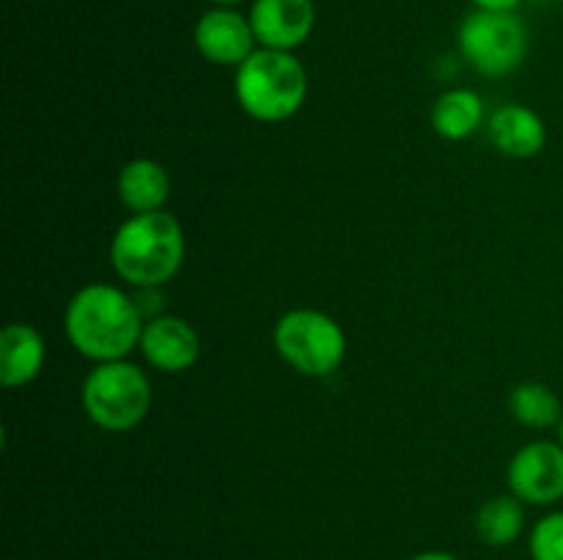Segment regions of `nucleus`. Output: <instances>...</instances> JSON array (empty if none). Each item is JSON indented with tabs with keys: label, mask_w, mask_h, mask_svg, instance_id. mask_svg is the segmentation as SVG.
I'll use <instances>...</instances> for the list:
<instances>
[{
	"label": "nucleus",
	"mask_w": 563,
	"mask_h": 560,
	"mask_svg": "<svg viewBox=\"0 0 563 560\" xmlns=\"http://www.w3.org/2000/svg\"><path fill=\"white\" fill-rule=\"evenodd\" d=\"M146 362L163 373H185L201 357L198 329L181 316H152L143 324L141 346Z\"/></svg>",
	"instance_id": "obj_10"
},
{
	"label": "nucleus",
	"mask_w": 563,
	"mask_h": 560,
	"mask_svg": "<svg viewBox=\"0 0 563 560\" xmlns=\"http://www.w3.org/2000/svg\"><path fill=\"white\" fill-rule=\"evenodd\" d=\"M484 124V99L473 88H449L432 104V130L443 141H467Z\"/></svg>",
	"instance_id": "obj_14"
},
{
	"label": "nucleus",
	"mask_w": 563,
	"mask_h": 560,
	"mask_svg": "<svg viewBox=\"0 0 563 560\" xmlns=\"http://www.w3.org/2000/svg\"><path fill=\"white\" fill-rule=\"evenodd\" d=\"M119 198L132 214L159 212L170 198V176L157 159L137 157L130 159L119 170Z\"/></svg>",
	"instance_id": "obj_13"
},
{
	"label": "nucleus",
	"mask_w": 563,
	"mask_h": 560,
	"mask_svg": "<svg viewBox=\"0 0 563 560\" xmlns=\"http://www.w3.org/2000/svg\"><path fill=\"white\" fill-rule=\"evenodd\" d=\"M482 11H517L522 0H471Z\"/></svg>",
	"instance_id": "obj_18"
},
{
	"label": "nucleus",
	"mask_w": 563,
	"mask_h": 560,
	"mask_svg": "<svg viewBox=\"0 0 563 560\" xmlns=\"http://www.w3.org/2000/svg\"><path fill=\"white\" fill-rule=\"evenodd\" d=\"M44 360H47V344L33 324H5L0 333V382L3 388L31 384L42 373Z\"/></svg>",
	"instance_id": "obj_12"
},
{
	"label": "nucleus",
	"mask_w": 563,
	"mask_h": 560,
	"mask_svg": "<svg viewBox=\"0 0 563 560\" xmlns=\"http://www.w3.org/2000/svg\"><path fill=\"white\" fill-rule=\"evenodd\" d=\"M214 5H231V9H236L240 3H245V0H212Z\"/></svg>",
	"instance_id": "obj_20"
},
{
	"label": "nucleus",
	"mask_w": 563,
	"mask_h": 560,
	"mask_svg": "<svg viewBox=\"0 0 563 560\" xmlns=\"http://www.w3.org/2000/svg\"><path fill=\"white\" fill-rule=\"evenodd\" d=\"M509 410L526 428H559L563 404L544 382H522L509 393Z\"/></svg>",
	"instance_id": "obj_16"
},
{
	"label": "nucleus",
	"mask_w": 563,
	"mask_h": 560,
	"mask_svg": "<svg viewBox=\"0 0 563 560\" xmlns=\"http://www.w3.org/2000/svg\"><path fill=\"white\" fill-rule=\"evenodd\" d=\"M506 483L526 505H553L563 500V445L533 439L511 456Z\"/></svg>",
	"instance_id": "obj_7"
},
{
	"label": "nucleus",
	"mask_w": 563,
	"mask_h": 560,
	"mask_svg": "<svg viewBox=\"0 0 563 560\" xmlns=\"http://www.w3.org/2000/svg\"><path fill=\"white\" fill-rule=\"evenodd\" d=\"M528 549L533 560H563V511H550L531 527Z\"/></svg>",
	"instance_id": "obj_17"
},
{
	"label": "nucleus",
	"mask_w": 563,
	"mask_h": 560,
	"mask_svg": "<svg viewBox=\"0 0 563 560\" xmlns=\"http://www.w3.org/2000/svg\"><path fill=\"white\" fill-rule=\"evenodd\" d=\"M487 135L500 154L511 159H531L548 143V126L537 110L526 104H504L487 121Z\"/></svg>",
	"instance_id": "obj_11"
},
{
	"label": "nucleus",
	"mask_w": 563,
	"mask_h": 560,
	"mask_svg": "<svg viewBox=\"0 0 563 560\" xmlns=\"http://www.w3.org/2000/svg\"><path fill=\"white\" fill-rule=\"evenodd\" d=\"M143 324L146 316L135 296L110 283L82 285L64 311V333L71 349L93 366L126 360L141 346Z\"/></svg>",
	"instance_id": "obj_1"
},
{
	"label": "nucleus",
	"mask_w": 563,
	"mask_h": 560,
	"mask_svg": "<svg viewBox=\"0 0 563 560\" xmlns=\"http://www.w3.org/2000/svg\"><path fill=\"white\" fill-rule=\"evenodd\" d=\"M456 47L482 77H509L526 64L531 33L517 11H471L456 31Z\"/></svg>",
	"instance_id": "obj_6"
},
{
	"label": "nucleus",
	"mask_w": 563,
	"mask_h": 560,
	"mask_svg": "<svg viewBox=\"0 0 563 560\" xmlns=\"http://www.w3.org/2000/svg\"><path fill=\"white\" fill-rule=\"evenodd\" d=\"M258 47L295 53L311 38L317 25L313 0H253L247 11Z\"/></svg>",
	"instance_id": "obj_9"
},
{
	"label": "nucleus",
	"mask_w": 563,
	"mask_h": 560,
	"mask_svg": "<svg viewBox=\"0 0 563 560\" xmlns=\"http://www.w3.org/2000/svg\"><path fill=\"white\" fill-rule=\"evenodd\" d=\"M242 113L262 124L295 119L308 99V71L295 53L258 47L234 75Z\"/></svg>",
	"instance_id": "obj_3"
},
{
	"label": "nucleus",
	"mask_w": 563,
	"mask_h": 560,
	"mask_svg": "<svg viewBox=\"0 0 563 560\" xmlns=\"http://www.w3.org/2000/svg\"><path fill=\"white\" fill-rule=\"evenodd\" d=\"M476 536L487 547H509L526 530V503L515 494H495L476 511Z\"/></svg>",
	"instance_id": "obj_15"
},
{
	"label": "nucleus",
	"mask_w": 563,
	"mask_h": 560,
	"mask_svg": "<svg viewBox=\"0 0 563 560\" xmlns=\"http://www.w3.org/2000/svg\"><path fill=\"white\" fill-rule=\"evenodd\" d=\"M410 560H460V558L451 552H445V549H427V552H418L416 558H410Z\"/></svg>",
	"instance_id": "obj_19"
},
{
	"label": "nucleus",
	"mask_w": 563,
	"mask_h": 560,
	"mask_svg": "<svg viewBox=\"0 0 563 560\" xmlns=\"http://www.w3.org/2000/svg\"><path fill=\"white\" fill-rule=\"evenodd\" d=\"M80 404L88 421L102 432H132L152 412V379L130 360L97 362L82 379Z\"/></svg>",
	"instance_id": "obj_4"
},
{
	"label": "nucleus",
	"mask_w": 563,
	"mask_h": 560,
	"mask_svg": "<svg viewBox=\"0 0 563 560\" xmlns=\"http://www.w3.org/2000/svg\"><path fill=\"white\" fill-rule=\"evenodd\" d=\"M185 228L176 214H130L110 239V267L132 289H159L185 264Z\"/></svg>",
	"instance_id": "obj_2"
},
{
	"label": "nucleus",
	"mask_w": 563,
	"mask_h": 560,
	"mask_svg": "<svg viewBox=\"0 0 563 560\" xmlns=\"http://www.w3.org/2000/svg\"><path fill=\"white\" fill-rule=\"evenodd\" d=\"M273 346L280 360L308 379H324L346 360V335L330 313L295 307L275 322Z\"/></svg>",
	"instance_id": "obj_5"
},
{
	"label": "nucleus",
	"mask_w": 563,
	"mask_h": 560,
	"mask_svg": "<svg viewBox=\"0 0 563 560\" xmlns=\"http://www.w3.org/2000/svg\"><path fill=\"white\" fill-rule=\"evenodd\" d=\"M196 49L218 66H242L258 49L251 20L231 5H212L203 11L192 31Z\"/></svg>",
	"instance_id": "obj_8"
},
{
	"label": "nucleus",
	"mask_w": 563,
	"mask_h": 560,
	"mask_svg": "<svg viewBox=\"0 0 563 560\" xmlns=\"http://www.w3.org/2000/svg\"><path fill=\"white\" fill-rule=\"evenodd\" d=\"M559 443L563 445V417H561V423H559Z\"/></svg>",
	"instance_id": "obj_21"
},
{
	"label": "nucleus",
	"mask_w": 563,
	"mask_h": 560,
	"mask_svg": "<svg viewBox=\"0 0 563 560\" xmlns=\"http://www.w3.org/2000/svg\"><path fill=\"white\" fill-rule=\"evenodd\" d=\"M533 3H550V0H533Z\"/></svg>",
	"instance_id": "obj_22"
}]
</instances>
